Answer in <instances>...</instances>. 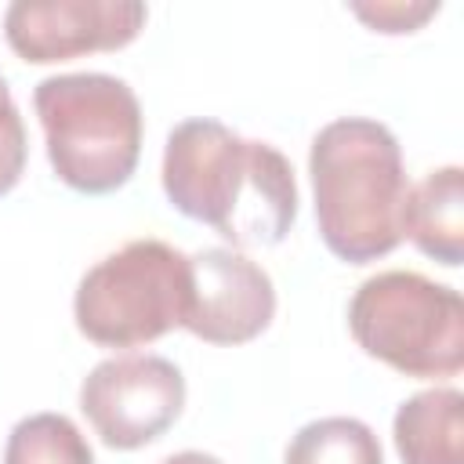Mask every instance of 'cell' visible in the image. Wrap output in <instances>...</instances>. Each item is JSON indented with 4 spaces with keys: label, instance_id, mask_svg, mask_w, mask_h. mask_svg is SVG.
Wrapping results in <instances>:
<instances>
[{
    "label": "cell",
    "instance_id": "cell-1",
    "mask_svg": "<svg viewBox=\"0 0 464 464\" xmlns=\"http://www.w3.org/2000/svg\"><path fill=\"white\" fill-rule=\"evenodd\" d=\"M163 192L174 210L210 225L232 246H276L297 221L290 160L218 120H181L163 149Z\"/></svg>",
    "mask_w": 464,
    "mask_h": 464
},
{
    "label": "cell",
    "instance_id": "cell-2",
    "mask_svg": "<svg viewBox=\"0 0 464 464\" xmlns=\"http://www.w3.org/2000/svg\"><path fill=\"white\" fill-rule=\"evenodd\" d=\"M308 174L326 250L370 265L406 239L410 181L399 138L366 116H341L312 138Z\"/></svg>",
    "mask_w": 464,
    "mask_h": 464
},
{
    "label": "cell",
    "instance_id": "cell-3",
    "mask_svg": "<svg viewBox=\"0 0 464 464\" xmlns=\"http://www.w3.org/2000/svg\"><path fill=\"white\" fill-rule=\"evenodd\" d=\"M47 160L69 188L105 196L130 181L141 156L138 94L109 72H62L33 91Z\"/></svg>",
    "mask_w": 464,
    "mask_h": 464
},
{
    "label": "cell",
    "instance_id": "cell-4",
    "mask_svg": "<svg viewBox=\"0 0 464 464\" xmlns=\"http://www.w3.org/2000/svg\"><path fill=\"white\" fill-rule=\"evenodd\" d=\"M192 304V268L163 239H130L83 272L72 319L102 348H138L185 326Z\"/></svg>",
    "mask_w": 464,
    "mask_h": 464
},
{
    "label": "cell",
    "instance_id": "cell-5",
    "mask_svg": "<svg viewBox=\"0 0 464 464\" xmlns=\"http://www.w3.org/2000/svg\"><path fill=\"white\" fill-rule=\"evenodd\" d=\"M355 344L406 377H453L464 366V301L420 272H377L348 301Z\"/></svg>",
    "mask_w": 464,
    "mask_h": 464
},
{
    "label": "cell",
    "instance_id": "cell-6",
    "mask_svg": "<svg viewBox=\"0 0 464 464\" xmlns=\"http://www.w3.org/2000/svg\"><path fill=\"white\" fill-rule=\"evenodd\" d=\"M185 406V377L163 355H116L80 384V410L109 450L156 442Z\"/></svg>",
    "mask_w": 464,
    "mask_h": 464
},
{
    "label": "cell",
    "instance_id": "cell-7",
    "mask_svg": "<svg viewBox=\"0 0 464 464\" xmlns=\"http://www.w3.org/2000/svg\"><path fill=\"white\" fill-rule=\"evenodd\" d=\"M149 22L138 0H14L4 11V36L29 65L69 62L91 51L127 47Z\"/></svg>",
    "mask_w": 464,
    "mask_h": 464
},
{
    "label": "cell",
    "instance_id": "cell-8",
    "mask_svg": "<svg viewBox=\"0 0 464 464\" xmlns=\"http://www.w3.org/2000/svg\"><path fill=\"white\" fill-rule=\"evenodd\" d=\"M192 304L185 330L207 344H246L276 315L272 276L239 250L207 246L188 257Z\"/></svg>",
    "mask_w": 464,
    "mask_h": 464
},
{
    "label": "cell",
    "instance_id": "cell-9",
    "mask_svg": "<svg viewBox=\"0 0 464 464\" xmlns=\"http://www.w3.org/2000/svg\"><path fill=\"white\" fill-rule=\"evenodd\" d=\"M402 464H464V395L428 388L410 395L392 420Z\"/></svg>",
    "mask_w": 464,
    "mask_h": 464
},
{
    "label": "cell",
    "instance_id": "cell-10",
    "mask_svg": "<svg viewBox=\"0 0 464 464\" xmlns=\"http://www.w3.org/2000/svg\"><path fill=\"white\" fill-rule=\"evenodd\" d=\"M406 236L431 261L457 268L464 261V170L439 167L410 188Z\"/></svg>",
    "mask_w": 464,
    "mask_h": 464
},
{
    "label": "cell",
    "instance_id": "cell-11",
    "mask_svg": "<svg viewBox=\"0 0 464 464\" xmlns=\"http://www.w3.org/2000/svg\"><path fill=\"white\" fill-rule=\"evenodd\" d=\"M283 464H384V453L359 417H319L297 428Z\"/></svg>",
    "mask_w": 464,
    "mask_h": 464
},
{
    "label": "cell",
    "instance_id": "cell-12",
    "mask_svg": "<svg viewBox=\"0 0 464 464\" xmlns=\"http://www.w3.org/2000/svg\"><path fill=\"white\" fill-rule=\"evenodd\" d=\"M4 464H94V453L69 417L33 413L11 428Z\"/></svg>",
    "mask_w": 464,
    "mask_h": 464
},
{
    "label": "cell",
    "instance_id": "cell-13",
    "mask_svg": "<svg viewBox=\"0 0 464 464\" xmlns=\"http://www.w3.org/2000/svg\"><path fill=\"white\" fill-rule=\"evenodd\" d=\"M25 156H29L25 123L11 98L7 80L0 76V196H7L18 185V178L25 170Z\"/></svg>",
    "mask_w": 464,
    "mask_h": 464
},
{
    "label": "cell",
    "instance_id": "cell-14",
    "mask_svg": "<svg viewBox=\"0 0 464 464\" xmlns=\"http://www.w3.org/2000/svg\"><path fill=\"white\" fill-rule=\"evenodd\" d=\"M352 14L362 18L377 33H413L431 14H439V4H352Z\"/></svg>",
    "mask_w": 464,
    "mask_h": 464
},
{
    "label": "cell",
    "instance_id": "cell-15",
    "mask_svg": "<svg viewBox=\"0 0 464 464\" xmlns=\"http://www.w3.org/2000/svg\"><path fill=\"white\" fill-rule=\"evenodd\" d=\"M160 464H225V460H218L214 453H203V450H181V453H170Z\"/></svg>",
    "mask_w": 464,
    "mask_h": 464
}]
</instances>
